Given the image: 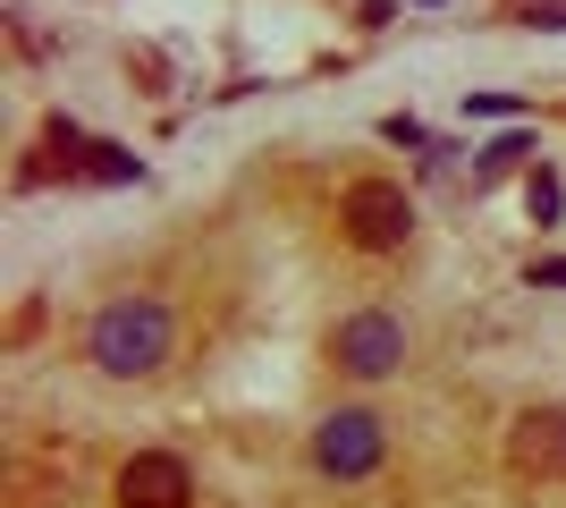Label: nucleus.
Wrapping results in <instances>:
<instances>
[{
  "mask_svg": "<svg viewBox=\"0 0 566 508\" xmlns=\"http://www.w3.org/2000/svg\"><path fill=\"white\" fill-rule=\"evenodd\" d=\"M178 348V322H169L161 297H111L94 322H85V364L111 373V382H153Z\"/></svg>",
  "mask_w": 566,
  "mask_h": 508,
  "instance_id": "1",
  "label": "nucleus"
},
{
  "mask_svg": "<svg viewBox=\"0 0 566 508\" xmlns=\"http://www.w3.org/2000/svg\"><path fill=\"white\" fill-rule=\"evenodd\" d=\"M338 229H347V246H364V255H398V246L415 238V195H406L398 178H355V187L338 195Z\"/></svg>",
  "mask_w": 566,
  "mask_h": 508,
  "instance_id": "2",
  "label": "nucleus"
},
{
  "mask_svg": "<svg viewBox=\"0 0 566 508\" xmlns=\"http://www.w3.org/2000/svg\"><path fill=\"white\" fill-rule=\"evenodd\" d=\"M331 364L338 373H355V382H389L406 364V322L380 314V305H364V314H347L331 331Z\"/></svg>",
  "mask_w": 566,
  "mask_h": 508,
  "instance_id": "3",
  "label": "nucleus"
},
{
  "mask_svg": "<svg viewBox=\"0 0 566 508\" xmlns=\"http://www.w3.org/2000/svg\"><path fill=\"white\" fill-rule=\"evenodd\" d=\"M380 449H389V433H380L373 407H338V415H322V433H313V466L338 475V484H364L380 466Z\"/></svg>",
  "mask_w": 566,
  "mask_h": 508,
  "instance_id": "4",
  "label": "nucleus"
},
{
  "mask_svg": "<svg viewBox=\"0 0 566 508\" xmlns=\"http://www.w3.org/2000/svg\"><path fill=\"white\" fill-rule=\"evenodd\" d=\"M507 466L524 484H566V407H524L507 424Z\"/></svg>",
  "mask_w": 566,
  "mask_h": 508,
  "instance_id": "5",
  "label": "nucleus"
},
{
  "mask_svg": "<svg viewBox=\"0 0 566 508\" xmlns=\"http://www.w3.org/2000/svg\"><path fill=\"white\" fill-rule=\"evenodd\" d=\"M187 500H195L187 458H169V449H136V458L118 466V508H187Z\"/></svg>",
  "mask_w": 566,
  "mask_h": 508,
  "instance_id": "6",
  "label": "nucleus"
},
{
  "mask_svg": "<svg viewBox=\"0 0 566 508\" xmlns=\"http://www.w3.org/2000/svg\"><path fill=\"white\" fill-rule=\"evenodd\" d=\"M516 169H533V127H507V136L482 145V162H473V195H491L499 178H516Z\"/></svg>",
  "mask_w": 566,
  "mask_h": 508,
  "instance_id": "7",
  "label": "nucleus"
},
{
  "mask_svg": "<svg viewBox=\"0 0 566 508\" xmlns=\"http://www.w3.org/2000/svg\"><path fill=\"white\" fill-rule=\"evenodd\" d=\"M85 178H102V187H127V178H144V162L127 145H111V136H94L85 145Z\"/></svg>",
  "mask_w": 566,
  "mask_h": 508,
  "instance_id": "8",
  "label": "nucleus"
},
{
  "mask_svg": "<svg viewBox=\"0 0 566 508\" xmlns=\"http://www.w3.org/2000/svg\"><path fill=\"white\" fill-rule=\"evenodd\" d=\"M524 212L542 220V229H549V220L566 212V187H558V169H542V162L524 169Z\"/></svg>",
  "mask_w": 566,
  "mask_h": 508,
  "instance_id": "9",
  "label": "nucleus"
},
{
  "mask_svg": "<svg viewBox=\"0 0 566 508\" xmlns=\"http://www.w3.org/2000/svg\"><path fill=\"white\" fill-rule=\"evenodd\" d=\"M507 25H542V34H566V0H499Z\"/></svg>",
  "mask_w": 566,
  "mask_h": 508,
  "instance_id": "10",
  "label": "nucleus"
},
{
  "mask_svg": "<svg viewBox=\"0 0 566 508\" xmlns=\"http://www.w3.org/2000/svg\"><path fill=\"white\" fill-rule=\"evenodd\" d=\"M380 136H389V145H406V153H431V127L415 120V111H398V120H380Z\"/></svg>",
  "mask_w": 566,
  "mask_h": 508,
  "instance_id": "11",
  "label": "nucleus"
},
{
  "mask_svg": "<svg viewBox=\"0 0 566 508\" xmlns=\"http://www.w3.org/2000/svg\"><path fill=\"white\" fill-rule=\"evenodd\" d=\"M465 111H473V120H516L524 102H516V94H473V102H465Z\"/></svg>",
  "mask_w": 566,
  "mask_h": 508,
  "instance_id": "12",
  "label": "nucleus"
},
{
  "mask_svg": "<svg viewBox=\"0 0 566 508\" xmlns=\"http://www.w3.org/2000/svg\"><path fill=\"white\" fill-rule=\"evenodd\" d=\"M524 289H566V263H533V271H524Z\"/></svg>",
  "mask_w": 566,
  "mask_h": 508,
  "instance_id": "13",
  "label": "nucleus"
},
{
  "mask_svg": "<svg viewBox=\"0 0 566 508\" xmlns=\"http://www.w3.org/2000/svg\"><path fill=\"white\" fill-rule=\"evenodd\" d=\"M423 9H431V0H423Z\"/></svg>",
  "mask_w": 566,
  "mask_h": 508,
  "instance_id": "14",
  "label": "nucleus"
}]
</instances>
